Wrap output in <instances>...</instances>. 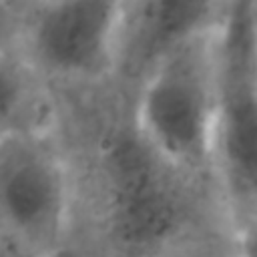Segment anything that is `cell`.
Returning <instances> with one entry per match:
<instances>
[{"label": "cell", "mask_w": 257, "mask_h": 257, "mask_svg": "<svg viewBox=\"0 0 257 257\" xmlns=\"http://www.w3.org/2000/svg\"><path fill=\"white\" fill-rule=\"evenodd\" d=\"M157 257H243V251L239 231L225 219L187 235Z\"/></svg>", "instance_id": "8"}, {"label": "cell", "mask_w": 257, "mask_h": 257, "mask_svg": "<svg viewBox=\"0 0 257 257\" xmlns=\"http://www.w3.org/2000/svg\"><path fill=\"white\" fill-rule=\"evenodd\" d=\"M122 0H2L0 44L54 94L114 80Z\"/></svg>", "instance_id": "2"}, {"label": "cell", "mask_w": 257, "mask_h": 257, "mask_svg": "<svg viewBox=\"0 0 257 257\" xmlns=\"http://www.w3.org/2000/svg\"><path fill=\"white\" fill-rule=\"evenodd\" d=\"M223 20L225 14L183 40L153 70L135 100L137 122L153 147L175 167L217 191L215 126Z\"/></svg>", "instance_id": "3"}, {"label": "cell", "mask_w": 257, "mask_h": 257, "mask_svg": "<svg viewBox=\"0 0 257 257\" xmlns=\"http://www.w3.org/2000/svg\"><path fill=\"white\" fill-rule=\"evenodd\" d=\"M56 257H76L74 253H70V251H62V253H58Z\"/></svg>", "instance_id": "10"}, {"label": "cell", "mask_w": 257, "mask_h": 257, "mask_svg": "<svg viewBox=\"0 0 257 257\" xmlns=\"http://www.w3.org/2000/svg\"><path fill=\"white\" fill-rule=\"evenodd\" d=\"M72 177L58 126L0 135V257L68 251Z\"/></svg>", "instance_id": "4"}, {"label": "cell", "mask_w": 257, "mask_h": 257, "mask_svg": "<svg viewBox=\"0 0 257 257\" xmlns=\"http://www.w3.org/2000/svg\"><path fill=\"white\" fill-rule=\"evenodd\" d=\"M72 177L68 251L76 257H157L187 235L231 221L221 193L165 159L114 82L54 94Z\"/></svg>", "instance_id": "1"}, {"label": "cell", "mask_w": 257, "mask_h": 257, "mask_svg": "<svg viewBox=\"0 0 257 257\" xmlns=\"http://www.w3.org/2000/svg\"><path fill=\"white\" fill-rule=\"evenodd\" d=\"M215 175L237 231L257 217V2L229 0L219 40Z\"/></svg>", "instance_id": "5"}, {"label": "cell", "mask_w": 257, "mask_h": 257, "mask_svg": "<svg viewBox=\"0 0 257 257\" xmlns=\"http://www.w3.org/2000/svg\"><path fill=\"white\" fill-rule=\"evenodd\" d=\"M56 126L54 92L10 46L0 44V135L54 131Z\"/></svg>", "instance_id": "7"}, {"label": "cell", "mask_w": 257, "mask_h": 257, "mask_svg": "<svg viewBox=\"0 0 257 257\" xmlns=\"http://www.w3.org/2000/svg\"><path fill=\"white\" fill-rule=\"evenodd\" d=\"M239 241H241L243 257H257V217H253L239 231Z\"/></svg>", "instance_id": "9"}, {"label": "cell", "mask_w": 257, "mask_h": 257, "mask_svg": "<svg viewBox=\"0 0 257 257\" xmlns=\"http://www.w3.org/2000/svg\"><path fill=\"white\" fill-rule=\"evenodd\" d=\"M225 10L227 2L122 0L112 82L137 94L183 40L221 20Z\"/></svg>", "instance_id": "6"}]
</instances>
